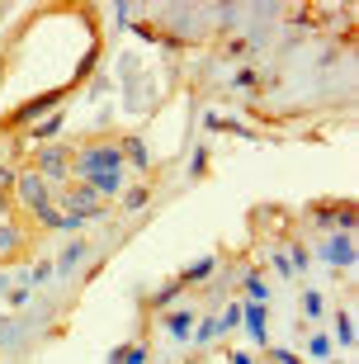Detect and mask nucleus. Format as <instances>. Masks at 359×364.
Wrapping results in <instances>:
<instances>
[{"mask_svg": "<svg viewBox=\"0 0 359 364\" xmlns=\"http://www.w3.org/2000/svg\"><path fill=\"white\" fill-rule=\"evenodd\" d=\"M128 161H123V147L119 142H85L76 156H71V175L76 180H95V175H114V171H123Z\"/></svg>", "mask_w": 359, "mask_h": 364, "instance_id": "nucleus-1", "label": "nucleus"}, {"mask_svg": "<svg viewBox=\"0 0 359 364\" xmlns=\"http://www.w3.org/2000/svg\"><path fill=\"white\" fill-rule=\"evenodd\" d=\"M57 204H67V213H71V218H100V213H104L100 194H95L85 180L62 184V189H57Z\"/></svg>", "mask_w": 359, "mask_h": 364, "instance_id": "nucleus-2", "label": "nucleus"}, {"mask_svg": "<svg viewBox=\"0 0 359 364\" xmlns=\"http://www.w3.org/2000/svg\"><path fill=\"white\" fill-rule=\"evenodd\" d=\"M10 194H15V204H24V208H48V184L38 180L33 171H19Z\"/></svg>", "mask_w": 359, "mask_h": 364, "instance_id": "nucleus-3", "label": "nucleus"}, {"mask_svg": "<svg viewBox=\"0 0 359 364\" xmlns=\"http://www.w3.org/2000/svg\"><path fill=\"white\" fill-rule=\"evenodd\" d=\"M322 256L326 260H340V265H355V246H350V236L345 232H335L326 246H322Z\"/></svg>", "mask_w": 359, "mask_h": 364, "instance_id": "nucleus-4", "label": "nucleus"}, {"mask_svg": "<svg viewBox=\"0 0 359 364\" xmlns=\"http://www.w3.org/2000/svg\"><path fill=\"white\" fill-rule=\"evenodd\" d=\"M119 147H123V161L132 156V166H137V171H152V156H147V147H142V137H123Z\"/></svg>", "mask_w": 359, "mask_h": 364, "instance_id": "nucleus-5", "label": "nucleus"}, {"mask_svg": "<svg viewBox=\"0 0 359 364\" xmlns=\"http://www.w3.org/2000/svg\"><path fill=\"white\" fill-rule=\"evenodd\" d=\"M166 327H170V331H175V336H189V327H194V312H189V308L170 312V317H166Z\"/></svg>", "mask_w": 359, "mask_h": 364, "instance_id": "nucleus-6", "label": "nucleus"}, {"mask_svg": "<svg viewBox=\"0 0 359 364\" xmlns=\"http://www.w3.org/2000/svg\"><path fill=\"white\" fill-rule=\"evenodd\" d=\"M123 208H147V184H137V189H123Z\"/></svg>", "mask_w": 359, "mask_h": 364, "instance_id": "nucleus-7", "label": "nucleus"}, {"mask_svg": "<svg viewBox=\"0 0 359 364\" xmlns=\"http://www.w3.org/2000/svg\"><path fill=\"white\" fill-rule=\"evenodd\" d=\"M142 360H147V350H142V345H123V350L114 355V364H142Z\"/></svg>", "mask_w": 359, "mask_h": 364, "instance_id": "nucleus-8", "label": "nucleus"}, {"mask_svg": "<svg viewBox=\"0 0 359 364\" xmlns=\"http://www.w3.org/2000/svg\"><path fill=\"white\" fill-rule=\"evenodd\" d=\"M303 312H308V317H322V312H326V303H322V293H303Z\"/></svg>", "mask_w": 359, "mask_h": 364, "instance_id": "nucleus-9", "label": "nucleus"}, {"mask_svg": "<svg viewBox=\"0 0 359 364\" xmlns=\"http://www.w3.org/2000/svg\"><path fill=\"white\" fill-rule=\"evenodd\" d=\"M308 355H312V360H326V355H331V340H326V336H312Z\"/></svg>", "mask_w": 359, "mask_h": 364, "instance_id": "nucleus-10", "label": "nucleus"}, {"mask_svg": "<svg viewBox=\"0 0 359 364\" xmlns=\"http://www.w3.org/2000/svg\"><path fill=\"white\" fill-rule=\"evenodd\" d=\"M335 340H340V345H350V340H355V327H350V317H340V322H335Z\"/></svg>", "mask_w": 359, "mask_h": 364, "instance_id": "nucleus-11", "label": "nucleus"}, {"mask_svg": "<svg viewBox=\"0 0 359 364\" xmlns=\"http://www.w3.org/2000/svg\"><path fill=\"white\" fill-rule=\"evenodd\" d=\"M57 128H62V114H52L48 123H38V128H33V137H52Z\"/></svg>", "mask_w": 359, "mask_h": 364, "instance_id": "nucleus-12", "label": "nucleus"}, {"mask_svg": "<svg viewBox=\"0 0 359 364\" xmlns=\"http://www.w3.org/2000/svg\"><path fill=\"white\" fill-rule=\"evenodd\" d=\"M194 336H199V340H213V336H218V322H199V331H194Z\"/></svg>", "mask_w": 359, "mask_h": 364, "instance_id": "nucleus-13", "label": "nucleus"}, {"mask_svg": "<svg viewBox=\"0 0 359 364\" xmlns=\"http://www.w3.org/2000/svg\"><path fill=\"white\" fill-rule=\"evenodd\" d=\"M246 288H251L256 298H265V284H260V275H246Z\"/></svg>", "mask_w": 359, "mask_h": 364, "instance_id": "nucleus-14", "label": "nucleus"}, {"mask_svg": "<svg viewBox=\"0 0 359 364\" xmlns=\"http://www.w3.org/2000/svg\"><path fill=\"white\" fill-rule=\"evenodd\" d=\"M0 85H5V62H0Z\"/></svg>", "mask_w": 359, "mask_h": 364, "instance_id": "nucleus-15", "label": "nucleus"}]
</instances>
